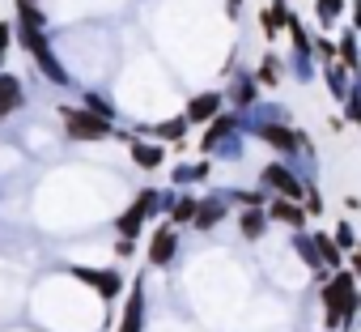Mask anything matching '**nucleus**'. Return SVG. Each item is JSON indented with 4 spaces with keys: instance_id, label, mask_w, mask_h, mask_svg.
<instances>
[{
    "instance_id": "f257e3e1",
    "label": "nucleus",
    "mask_w": 361,
    "mask_h": 332,
    "mask_svg": "<svg viewBox=\"0 0 361 332\" xmlns=\"http://www.w3.org/2000/svg\"><path fill=\"white\" fill-rule=\"evenodd\" d=\"M357 311H361V281L348 268H336L331 277H323V324H327V332H336L340 324L348 328Z\"/></svg>"
},
{
    "instance_id": "f03ea898",
    "label": "nucleus",
    "mask_w": 361,
    "mask_h": 332,
    "mask_svg": "<svg viewBox=\"0 0 361 332\" xmlns=\"http://www.w3.org/2000/svg\"><path fill=\"white\" fill-rule=\"evenodd\" d=\"M13 39L22 43V52L35 60V69L56 85V90H68V69L60 64V56L51 52V39H47V30H35V26H13Z\"/></svg>"
},
{
    "instance_id": "7ed1b4c3",
    "label": "nucleus",
    "mask_w": 361,
    "mask_h": 332,
    "mask_svg": "<svg viewBox=\"0 0 361 332\" xmlns=\"http://www.w3.org/2000/svg\"><path fill=\"white\" fill-rule=\"evenodd\" d=\"M60 124H64L68 141H111L115 136V124L85 107H60Z\"/></svg>"
},
{
    "instance_id": "20e7f679",
    "label": "nucleus",
    "mask_w": 361,
    "mask_h": 332,
    "mask_svg": "<svg viewBox=\"0 0 361 332\" xmlns=\"http://www.w3.org/2000/svg\"><path fill=\"white\" fill-rule=\"evenodd\" d=\"M68 273L77 277V281H85V285H94V294L111 307V302H119V294L128 290V281H123V273L119 268H85V264H68Z\"/></svg>"
},
{
    "instance_id": "39448f33",
    "label": "nucleus",
    "mask_w": 361,
    "mask_h": 332,
    "mask_svg": "<svg viewBox=\"0 0 361 332\" xmlns=\"http://www.w3.org/2000/svg\"><path fill=\"white\" fill-rule=\"evenodd\" d=\"M153 213H157V188H145V192H136V201L115 218V230H119L123 239H136Z\"/></svg>"
},
{
    "instance_id": "423d86ee",
    "label": "nucleus",
    "mask_w": 361,
    "mask_h": 332,
    "mask_svg": "<svg viewBox=\"0 0 361 332\" xmlns=\"http://www.w3.org/2000/svg\"><path fill=\"white\" fill-rule=\"evenodd\" d=\"M259 188H268V192H276V196H289V201H302V179H298V171L289 162H268L264 171H259Z\"/></svg>"
},
{
    "instance_id": "0eeeda50",
    "label": "nucleus",
    "mask_w": 361,
    "mask_h": 332,
    "mask_svg": "<svg viewBox=\"0 0 361 332\" xmlns=\"http://www.w3.org/2000/svg\"><path fill=\"white\" fill-rule=\"evenodd\" d=\"M115 332H145V277H132L128 302L119 311V328Z\"/></svg>"
},
{
    "instance_id": "6e6552de",
    "label": "nucleus",
    "mask_w": 361,
    "mask_h": 332,
    "mask_svg": "<svg viewBox=\"0 0 361 332\" xmlns=\"http://www.w3.org/2000/svg\"><path fill=\"white\" fill-rule=\"evenodd\" d=\"M174 256H178V226L161 222V226L153 230V239H149V264H153V268H170Z\"/></svg>"
},
{
    "instance_id": "1a4fd4ad",
    "label": "nucleus",
    "mask_w": 361,
    "mask_h": 332,
    "mask_svg": "<svg viewBox=\"0 0 361 332\" xmlns=\"http://www.w3.org/2000/svg\"><path fill=\"white\" fill-rule=\"evenodd\" d=\"M264 145H272L276 153H285V158H293L298 153V141H293V124L289 119H272V124H255L251 128Z\"/></svg>"
},
{
    "instance_id": "9d476101",
    "label": "nucleus",
    "mask_w": 361,
    "mask_h": 332,
    "mask_svg": "<svg viewBox=\"0 0 361 332\" xmlns=\"http://www.w3.org/2000/svg\"><path fill=\"white\" fill-rule=\"evenodd\" d=\"M238 119H243L238 111H226V107H221V111H217V115L209 119L204 136H200V153H213V149H217V145H221V141H226L230 132H243V128H238Z\"/></svg>"
},
{
    "instance_id": "9b49d317",
    "label": "nucleus",
    "mask_w": 361,
    "mask_h": 332,
    "mask_svg": "<svg viewBox=\"0 0 361 332\" xmlns=\"http://www.w3.org/2000/svg\"><path fill=\"white\" fill-rule=\"evenodd\" d=\"M226 213H230V201L221 196V192H213V196H200V205H196V218H192V230H217L221 222H226Z\"/></svg>"
},
{
    "instance_id": "f8f14e48",
    "label": "nucleus",
    "mask_w": 361,
    "mask_h": 332,
    "mask_svg": "<svg viewBox=\"0 0 361 332\" xmlns=\"http://www.w3.org/2000/svg\"><path fill=\"white\" fill-rule=\"evenodd\" d=\"M264 213H268V222H281V226H289V230H302V226H306L302 201H289V196H268Z\"/></svg>"
},
{
    "instance_id": "ddd939ff",
    "label": "nucleus",
    "mask_w": 361,
    "mask_h": 332,
    "mask_svg": "<svg viewBox=\"0 0 361 332\" xmlns=\"http://www.w3.org/2000/svg\"><path fill=\"white\" fill-rule=\"evenodd\" d=\"M221 107H226V94H221V90H200L196 98H188L183 119H188V124H209Z\"/></svg>"
},
{
    "instance_id": "4468645a",
    "label": "nucleus",
    "mask_w": 361,
    "mask_h": 332,
    "mask_svg": "<svg viewBox=\"0 0 361 332\" xmlns=\"http://www.w3.org/2000/svg\"><path fill=\"white\" fill-rule=\"evenodd\" d=\"M128 153H132V162L140 166V171H157V166L166 162V145L161 141H145L140 132L128 141Z\"/></svg>"
},
{
    "instance_id": "2eb2a0df",
    "label": "nucleus",
    "mask_w": 361,
    "mask_h": 332,
    "mask_svg": "<svg viewBox=\"0 0 361 332\" xmlns=\"http://www.w3.org/2000/svg\"><path fill=\"white\" fill-rule=\"evenodd\" d=\"M22 107H26V85H22V77L0 69V119L13 115V111H22Z\"/></svg>"
},
{
    "instance_id": "dca6fc26",
    "label": "nucleus",
    "mask_w": 361,
    "mask_h": 332,
    "mask_svg": "<svg viewBox=\"0 0 361 332\" xmlns=\"http://www.w3.org/2000/svg\"><path fill=\"white\" fill-rule=\"evenodd\" d=\"M213 175V162L209 158H200V162H178L174 171H170V184L174 188H192V184H204Z\"/></svg>"
},
{
    "instance_id": "f3484780",
    "label": "nucleus",
    "mask_w": 361,
    "mask_h": 332,
    "mask_svg": "<svg viewBox=\"0 0 361 332\" xmlns=\"http://www.w3.org/2000/svg\"><path fill=\"white\" fill-rule=\"evenodd\" d=\"M226 102H234V111H247L251 102H259V81L247 77V73H238L230 81V90H226Z\"/></svg>"
},
{
    "instance_id": "a211bd4d",
    "label": "nucleus",
    "mask_w": 361,
    "mask_h": 332,
    "mask_svg": "<svg viewBox=\"0 0 361 332\" xmlns=\"http://www.w3.org/2000/svg\"><path fill=\"white\" fill-rule=\"evenodd\" d=\"M188 128H192V124H188L183 115H170V119L153 124V128H149V136H153V141H161V145H178V141L188 136Z\"/></svg>"
},
{
    "instance_id": "6ab92c4d",
    "label": "nucleus",
    "mask_w": 361,
    "mask_h": 332,
    "mask_svg": "<svg viewBox=\"0 0 361 332\" xmlns=\"http://www.w3.org/2000/svg\"><path fill=\"white\" fill-rule=\"evenodd\" d=\"M336 60H340L348 73H361V43H357V30H353V26L340 35V43H336Z\"/></svg>"
},
{
    "instance_id": "aec40b11",
    "label": "nucleus",
    "mask_w": 361,
    "mask_h": 332,
    "mask_svg": "<svg viewBox=\"0 0 361 332\" xmlns=\"http://www.w3.org/2000/svg\"><path fill=\"white\" fill-rule=\"evenodd\" d=\"M323 81H327V94H331L336 102H344V94H348V85H353V73H348L340 60H331V64H323Z\"/></svg>"
},
{
    "instance_id": "412c9836",
    "label": "nucleus",
    "mask_w": 361,
    "mask_h": 332,
    "mask_svg": "<svg viewBox=\"0 0 361 332\" xmlns=\"http://www.w3.org/2000/svg\"><path fill=\"white\" fill-rule=\"evenodd\" d=\"M293 251H298V260H302V264H306L319 281H323V273H327V268H323V260H319L314 239H310V235H302V230H293Z\"/></svg>"
},
{
    "instance_id": "4be33fe9",
    "label": "nucleus",
    "mask_w": 361,
    "mask_h": 332,
    "mask_svg": "<svg viewBox=\"0 0 361 332\" xmlns=\"http://www.w3.org/2000/svg\"><path fill=\"white\" fill-rule=\"evenodd\" d=\"M285 18H289V5H285V0H272L268 9H259V30H264V39H276V35L285 30Z\"/></svg>"
},
{
    "instance_id": "5701e85b",
    "label": "nucleus",
    "mask_w": 361,
    "mask_h": 332,
    "mask_svg": "<svg viewBox=\"0 0 361 332\" xmlns=\"http://www.w3.org/2000/svg\"><path fill=\"white\" fill-rule=\"evenodd\" d=\"M281 77H285V60H281L276 52H268V56L259 60V69H255L259 90H276V85H281Z\"/></svg>"
},
{
    "instance_id": "b1692460",
    "label": "nucleus",
    "mask_w": 361,
    "mask_h": 332,
    "mask_svg": "<svg viewBox=\"0 0 361 332\" xmlns=\"http://www.w3.org/2000/svg\"><path fill=\"white\" fill-rule=\"evenodd\" d=\"M238 235L251 239V243H259V239L268 235V213H264V209H243V213H238Z\"/></svg>"
},
{
    "instance_id": "393cba45",
    "label": "nucleus",
    "mask_w": 361,
    "mask_h": 332,
    "mask_svg": "<svg viewBox=\"0 0 361 332\" xmlns=\"http://www.w3.org/2000/svg\"><path fill=\"white\" fill-rule=\"evenodd\" d=\"M196 205H200V196H192V192L174 196V205L166 209V222H170V226H192V218H196Z\"/></svg>"
},
{
    "instance_id": "a878e982",
    "label": "nucleus",
    "mask_w": 361,
    "mask_h": 332,
    "mask_svg": "<svg viewBox=\"0 0 361 332\" xmlns=\"http://www.w3.org/2000/svg\"><path fill=\"white\" fill-rule=\"evenodd\" d=\"M310 239H314V247H319L323 268H331V273H336V268H344V251L336 247V239H331V235H323V230H319V235H310Z\"/></svg>"
},
{
    "instance_id": "bb28decb",
    "label": "nucleus",
    "mask_w": 361,
    "mask_h": 332,
    "mask_svg": "<svg viewBox=\"0 0 361 332\" xmlns=\"http://www.w3.org/2000/svg\"><path fill=\"white\" fill-rule=\"evenodd\" d=\"M348 13V0H314V18H319V26H336L340 18Z\"/></svg>"
},
{
    "instance_id": "cd10ccee",
    "label": "nucleus",
    "mask_w": 361,
    "mask_h": 332,
    "mask_svg": "<svg viewBox=\"0 0 361 332\" xmlns=\"http://www.w3.org/2000/svg\"><path fill=\"white\" fill-rule=\"evenodd\" d=\"M344 124H357L361 128V73H353V85H348V94H344Z\"/></svg>"
},
{
    "instance_id": "c85d7f7f",
    "label": "nucleus",
    "mask_w": 361,
    "mask_h": 332,
    "mask_svg": "<svg viewBox=\"0 0 361 332\" xmlns=\"http://www.w3.org/2000/svg\"><path fill=\"white\" fill-rule=\"evenodd\" d=\"M18 26H35V30H47V13L39 9V0H18Z\"/></svg>"
},
{
    "instance_id": "c756f323",
    "label": "nucleus",
    "mask_w": 361,
    "mask_h": 332,
    "mask_svg": "<svg viewBox=\"0 0 361 332\" xmlns=\"http://www.w3.org/2000/svg\"><path fill=\"white\" fill-rule=\"evenodd\" d=\"M268 196H272L268 188H255V192L230 188V192H226V201H230V205H243V209H264V205H268Z\"/></svg>"
},
{
    "instance_id": "7c9ffc66",
    "label": "nucleus",
    "mask_w": 361,
    "mask_h": 332,
    "mask_svg": "<svg viewBox=\"0 0 361 332\" xmlns=\"http://www.w3.org/2000/svg\"><path fill=\"white\" fill-rule=\"evenodd\" d=\"M81 107H85V111H94V115H102V119H111V124H115V107H111V102H106V98H102V94H98V90H85V94H81Z\"/></svg>"
},
{
    "instance_id": "2f4dec72",
    "label": "nucleus",
    "mask_w": 361,
    "mask_h": 332,
    "mask_svg": "<svg viewBox=\"0 0 361 332\" xmlns=\"http://www.w3.org/2000/svg\"><path fill=\"white\" fill-rule=\"evenodd\" d=\"M293 77H298L302 85L314 77V56H310V52H293Z\"/></svg>"
},
{
    "instance_id": "473e14b6",
    "label": "nucleus",
    "mask_w": 361,
    "mask_h": 332,
    "mask_svg": "<svg viewBox=\"0 0 361 332\" xmlns=\"http://www.w3.org/2000/svg\"><path fill=\"white\" fill-rule=\"evenodd\" d=\"M302 209H306V218H319V213H323V196H319V188H314V184H306V188H302Z\"/></svg>"
},
{
    "instance_id": "72a5a7b5",
    "label": "nucleus",
    "mask_w": 361,
    "mask_h": 332,
    "mask_svg": "<svg viewBox=\"0 0 361 332\" xmlns=\"http://www.w3.org/2000/svg\"><path fill=\"white\" fill-rule=\"evenodd\" d=\"M331 239H336V247H340V251H344V256H348V251H353V247H357V230H353V226H348V222H340V226H336V230H331Z\"/></svg>"
},
{
    "instance_id": "f704fd0d",
    "label": "nucleus",
    "mask_w": 361,
    "mask_h": 332,
    "mask_svg": "<svg viewBox=\"0 0 361 332\" xmlns=\"http://www.w3.org/2000/svg\"><path fill=\"white\" fill-rule=\"evenodd\" d=\"M310 47H314V60H323V64L336 60V43L331 39H310Z\"/></svg>"
},
{
    "instance_id": "c9c22d12",
    "label": "nucleus",
    "mask_w": 361,
    "mask_h": 332,
    "mask_svg": "<svg viewBox=\"0 0 361 332\" xmlns=\"http://www.w3.org/2000/svg\"><path fill=\"white\" fill-rule=\"evenodd\" d=\"M9 47H13V22H0V60L9 56Z\"/></svg>"
},
{
    "instance_id": "e433bc0d",
    "label": "nucleus",
    "mask_w": 361,
    "mask_h": 332,
    "mask_svg": "<svg viewBox=\"0 0 361 332\" xmlns=\"http://www.w3.org/2000/svg\"><path fill=\"white\" fill-rule=\"evenodd\" d=\"M132 251H136V239H123V235H119V239H115V256H119V260H128Z\"/></svg>"
},
{
    "instance_id": "4c0bfd02",
    "label": "nucleus",
    "mask_w": 361,
    "mask_h": 332,
    "mask_svg": "<svg viewBox=\"0 0 361 332\" xmlns=\"http://www.w3.org/2000/svg\"><path fill=\"white\" fill-rule=\"evenodd\" d=\"M348 18H353V22H348V26H353V30H357V35H361V0H353V5H348Z\"/></svg>"
},
{
    "instance_id": "58836bf2",
    "label": "nucleus",
    "mask_w": 361,
    "mask_h": 332,
    "mask_svg": "<svg viewBox=\"0 0 361 332\" xmlns=\"http://www.w3.org/2000/svg\"><path fill=\"white\" fill-rule=\"evenodd\" d=\"M348 260H353V264H348V273L361 281V247H353V251H348Z\"/></svg>"
},
{
    "instance_id": "ea45409f",
    "label": "nucleus",
    "mask_w": 361,
    "mask_h": 332,
    "mask_svg": "<svg viewBox=\"0 0 361 332\" xmlns=\"http://www.w3.org/2000/svg\"><path fill=\"white\" fill-rule=\"evenodd\" d=\"M238 5H243V0H230V13H238Z\"/></svg>"
}]
</instances>
